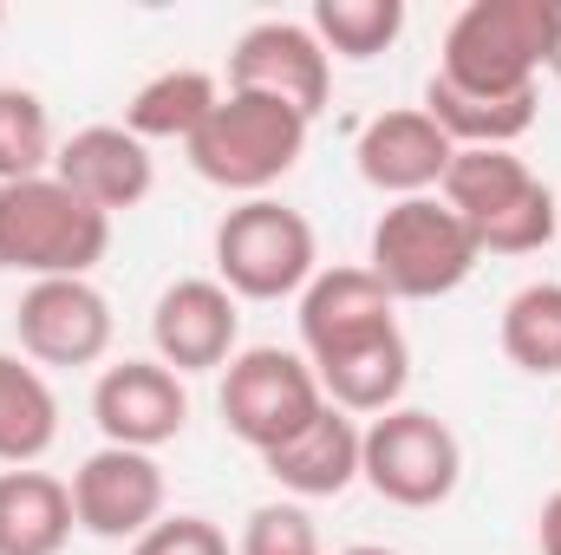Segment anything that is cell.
Segmentation results:
<instances>
[{
    "instance_id": "6da1fadb",
    "label": "cell",
    "mask_w": 561,
    "mask_h": 555,
    "mask_svg": "<svg viewBox=\"0 0 561 555\" xmlns=\"http://www.w3.org/2000/svg\"><path fill=\"white\" fill-rule=\"evenodd\" d=\"M561 53V0H470L444 33V79L463 92H536V72Z\"/></svg>"
},
{
    "instance_id": "7a4b0ae2",
    "label": "cell",
    "mask_w": 561,
    "mask_h": 555,
    "mask_svg": "<svg viewBox=\"0 0 561 555\" xmlns=\"http://www.w3.org/2000/svg\"><path fill=\"white\" fill-rule=\"evenodd\" d=\"M112 249V216L72 196L53 170L0 190V269L33 281H85Z\"/></svg>"
},
{
    "instance_id": "3957f363",
    "label": "cell",
    "mask_w": 561,
    "mask_h": 555,
    "mask_svg": "<svg viewBox=\"0 0 561 555\" xmlns=\"http://www.w3.org/2000/svg\"><path fill=\"white\" fill-rule=\"evenodd\" d=\"M196 177L222 183V190H249L262 196L268 183H280L300 150H307V118L280 99H262V92H222V105L203 118V132L183 144Z\"/></svg>"
},
{
    "instance_id": "277c9868",
    "label": "cell",
    "mask_w": 561,
    "mask_h": 555,
    "mask_svg": "<svg viewBox=\"0 0 561 555\" xmlns=\"http://www.w3.org/2000/svg\"><path fill=\"white\" fill-rule=\"evenodd\" d=\"M477 236H470V223L450 209V203H437V196H405V203H392L386 216H379V229H373V275L379 287L392 294V301H437V294H450V287H463V275L477 269Z\"/></svg>"
},
{
    "instance_id": "5b68a950",
    "label": "cell",
    "mask_w": 561,
    "mask_h": 555,
    "mask_svg": "<svg viewBox=\"0 0 561 555\" xmlns=\"http://www.w3.org/2000/svg\"><path fill=\"white\" fill-rule=\"evenodd\" d=\"M216 275L242 301H280L313 281V223L275 196H249L216 223Z\"/></svg>"
},
{
    "instance_id": "8992f818",
    "label": "cell",
    "mask_w": 561,
    "mask_h": 555,
    "mask_svg": "<svg viewBox=\"0 0 561 555\" xmlns=\"http://www.w3.org/2000/svg\"><path fill=\"white\" fill-rule=\"evenodd\" d=\"M359 477L386 503H399V510H437L457 490V477H463L457 431L437 412L392 406V412L373 418V431L359 438Z\"/></svg>"
},
{
    "instance_id": "52a82bcc",
    "label": "cell",
    "mask_w": 561,
    "mask_h": 555,
    "mask_svg": "<svg viewBox=\"0 0 561 555\" xmlns=\"http://www.w3.org/2000/svg\"><path fill=\"white\" fill-rule=\"evenodd\" d=\"M320 412H327V393H320V380H313V366L300 353L249 347L222 373V424L262 457L275 444H287L294 431H307Z\"/></svg>"
},
{
    "instance_id": "ba28073f",
    "label": "cell",
    "mask_w": 561,
    "mask_h": 555,
    "mask_svg": "<svg viewBox=\"0 0 561 555\" xmlns=\"http://www.w3.org/2000/svg\"><path fill=\"white\" fill-rule=\"evenodd\" d=\"M229 92H262V99L294 105L300 118H313V112H327V92H333L327 46L313 39V26L262 20L229 53Z\"/></svg>"
},
{
    "instance_id": "9c48e42d",
    "label": "cell",
    "mask_w": 561,
    "mask_h": 555,
    "mask_svg": "<svg viewBox=\"0 0 561 555\" xmlns=\"http://www.w3.org/2000/svg\"><path fill=\"white\" fill-rule=\"evenodd\" d=\"M72 517L85 536L99 543H138L144 530L163 517V471L150 451H125V444H105L92 451L79 471H72Z\"/></svg>"
},
{
    "instance_id": "30bf717a",
    "label": "cell",
    "mask_w": 561,
    "mask_h": 555,
    "mask_svg": "<svg viewBox=\"0 0 561 555\" xmlns=\"http://www.w3.org/2000/svg\"><path fill=\"white\" fill-rule=\"evenodd\" d=\"M13 320L26 360L39 366H92L112 347V301L92 281H33Z\"/></svg>"
},
{
    "instance_id": "8fae6325",
    "label": "cell",
    "mask_w": 561,
    "mask_h": 555,
    "mask_svg": "<svg viewBox=\"0 0 561 555\" xmlns=\"http://www.w3.org/2000/svg\"><path fill=\"white\" fill-rule=\"evenodd\" d=\"M92 418L105 444L157 451L190 424V393L163 360H125V366H105V380L92 386Z\"/></svg>"
},
{
    "instance_id": "7c38bea8",
    "label": "cell",
    "mask_w": 561,
    "mask_h": 555,
    "mask_svg": "<svg viewBox=\"0 0 561 555\" xmlns=\"http://www.w3.org/2000/svg\"><path fill=\"white\" fill-rule=\"evenodd\" d=\"M236 294L222 281H176L157 294L150 333H157V360L170 373H216L236 353Z\"/></svg>"
},
{
    "instance_id": "4fadbf2b",
    "label": "cell",
    "mask_w": 561,
    "mask_h": 555,
    "mask_svg": "<svg viewBox=\"0 0 561 555\" xmlns=\"http://www.w3.org/2000/svg\"><path fill=\"white\" fill-rule=\"evenodd\" d=\"M53 177H59L72 196H85L92 209H105V216L138 209L144 196H150V183H157L150 150H144L125 125H85L79 138H66L59 157H53Z\"/></svg>"
},
{
    "instance_id": "5bb4252c",
    "label": "cell",
    "mask_w": 561,
    "mask_h": 555,
    "mask_svg": "<svg viewBox=\"0 0 561 555\" xmlns=\"http://www.w3.org/2000/svg\"><path fill=\"white\" fill-rule=\"evenodd\" d=\"M359 177L373 183V190H386V196H424L431 183H444V170H450V157H457V144L444 138L424 112H379L366 132H359Z\"/></svg>"
},
{
    "instance_id": "9a60e30c",
    "label": "cell",
    "mask_w": 561,
    "mask_h": 555,
    "mask_svg": "<svg viewBox=\"0 0 561 555\" xmlns=\"http://www.w3.org/2000/svg\"><path fill=\"white\" fill-rule=\"evenodd\" d=\"M307 366H313L327 406H340L346 418L353 412H392L399 393H405V380H412V347H405V333L392 320V327H379L366 340H346L333 353H313Z\"/></svg>"
},
{
    "instance_id": "2e32d148",
    "label": "cell",
    "mask_w": 561,
    "mask_h": 555,
    "mask_svg": "<svg viewBox=\"0 0 561 555\" xmlns=\"http://www.w3.org/2000/svg\"><path fill=\"white\" fill-rule=\"evenodd\" d=\"M392 320H399L392 294L379 287L373 269H327V275L307 281V294H300V347H307V360L333 353L346 340H366V333H379Z\"/></svg>"
},
{
    "instance_id": "e0dca14e",
    "label": "cell",
    "mask_w": 561,
    "mask_h": 555,
    "mask_svg": "<svg viewBox=\"0 0 561 555\" xmlns=\"http://www.w3.org/2000/svg\"><path fill=\"white\" fill-rule=\"evenodd\" d=\"M359 438L366 431L353 418L340 412V406H327L307 431H294L287 444H275L262 464H268V477H275L280 490H294V497H340L359 477Z\"/></svg>"
},
{
    "instance_id": "ac0fdd59",
    "label": "cell",
    "mask_w": 561,
    "mask_h": 555,
    "mask_svg": "<svg viewBox=\"0 0 561 555\" xmlns=\"http://www.w3.org/2000/svg\"><path fill=\"white\" fill-rule=\"evenodd\" d=\"M72 530V484L46 471H0V555H59Z\"/></svg>"
},
{
    "instance_id": "d6986e66",
    "label": "cell",
    "mask_w": 561,
    "mask_h": 555,
    "mask_svg": "<svg viewBox=\"0 0 561 555\" xmlns=\"http://www.w3.org/2000/svg\"><path fill=\"white\" fill-rule=\"evenodd\" d=\"M424 118L457 144V150H510V144L536 125V92L490 99V92H463V86H450L444 72H431V86H424Z\"/></svg>"
},
{
    "instance_id": "ffe728a7",
    "label": "cell",
    "mask_w": 561,
    "mask_h": 555,
    "mask_svg": "<svg viewBox=\"0 0 561 555\" xmlns=\"http://www.w3.org/2000/svg\"><path fill=\"white\" fill-rule=\"evenodd\" d=\"M437 190H444V203H450V209L470 223V236H477V229H490L503 209H516V203L536 190V177H529V163H523L516 150H457Z\"/></svg>"
},
{
    "instance_id": "44dd1931",
    "label": "cell",
    "mask_w": 561,
    "mask_h": 555,
    "mask_svg": "<svg viewBox=\"0 0 561 555\" xmlns=\"http://www.w3.org/2000/svg\"><path fill=\"white\" fill-rule=\"evenodd\" d=\"M222 105V86L203 72V66H176V72H157L150 86H138V99L125 105V132L138 144L150 138H196L203 118Z\"/></svg>"
},
{
    "instance_id": "7402d4cb",
    "label": "cell",
    "mask_w": 561,
    "mask_h": 555,
    "mask_svg": "<svg viewBox=\"0 0 561 555\" xmlns=\"http://www.w3.org/2000/svg\"><path fill=\"white\" fill-rule=\"evenodd\" d=\"M59 438V406L39 380V366L0 353V464L26 471L33 457H46Z\"/></svg>"
},
{
    "instance_id": "603a6c76",
    "label": "cell",
    "mask_w": 561,
    "mask_h": 555,
    "mask_svg": "<svg viewBox=\"0 0 561 555\" xmlns=\"http://www.w3.org/2000/svg\"><path fill=\"white\" fill-rule=\"evenodd\" d=\"M503 353L523 373H536V380L561 373V287L556 281H536V287L510 294V307H503Z\"/></svg>"
},
{
    "instance_id": "cb8c5ba5",
    "label": "cell",
    "mask_w": 561,
    "mask_h": 555,
    "mask_svg": "<svg viewBox=\"0 0 561 555\" xmlns=\"http://www.w3.org/2000/svg\"><path fill=\"white\" fill-rule=\"evenodd\" d=\"M405 33V0H313V39L340 59H379Z\"/></svg>"
},
{
    "instance_id": "d4e9b609",
    "label": "cell",
    "mask_w": 561,
    "mask_h": 555,
    "mask_svg": "<svg viewBox=\"0 0 561 555\" xmlns=\"http://www.w3.org/2000/svg\"><path fill=\"white\" fill-rule=\"evenodd\" d=\"M53 118L26 86H0V190L46 177L53 163Z\"/></svg>"
},
{
    "instance_id": "484cf974",
    "label": "cell",
    "mask_w": 561,
    "mask_h": 555,
    "mask_svg": "<svg viewBox=\"0 0 561 555\" xmlns=\"http://www.w3.org/2000/svg\"><path fill=\"white\" fill-rule=\"evenodd\" d=\"M242 555H320V530L300 503H262L242 530Z\"/></svg>"
},
{
    "instance_id": "4316f807",
    "label": "cell",
    "mask_w": 561,
    "mask_h": 555,
    "mask_svg": "<svg viewBox=\"0 0 561 555\" xmlns=\"http://www.w3.org/2000/svg\"><path fill=\"white\" fill-rule=\"evenodd\" d=\"M131 555H229V536L209 517H157L131 543Z\"/></svg>"
},
{
    "instance_id": "83f0119b",
    "label": "cell",
    "mask_w": 561,
    "mask_h": 555,
    "mask_svg": "<svg viewBox=\"0 0 561 555\" xmlns=\"http://www.w3.org/2000/svg\"><path fill=\"white\" fill-rule=\"evenodd\" d=\"M542 555H561V490L542 503Z\"/></svg>"
},
{
    "instance_id": "f1b7e54d",
    "label": "cell",
    "mask_w": 561,
    "mask_h": 555,
    "mask_svg": "<svg viewBox=\"0 0 561 555\" xmlns=\"http://www.w3.org/2000/svg\"><path fill=\"white\" fill-rule=\"evenodd\" d=\"M340 555H399V550H373V543H359V550H340Z\"/></svg>"
},
{
    "instance_id": "f546056e",
    "label": "cell",
    "mask_w": 561,
    "mask_h": 555,
    "mask_svg": "<svg viewBox=\"0 0 561 555\" xmlns=\"http://www.w3.org/2000/svg\"><path fill=\"white\" fill-rule=\"evenodd\" d=\"M556 79H561V53H556Z\"/></svg>"
},
{
    "instance_id": "4dcf8cb0",
    "label": "cell",
    "mask_w": 561,
    "mask_h": 555,
    "mask_svg": "<svg viewBox=\"0 0 561 555\" xmlns=\"http://www.w3.org/2000/svg\"><path fill=\"white\" fill-rule=\"evenodd\" d=\"M0 20H7V13H0Z\"/></svg>"
},
{
    "instance_id": "1f68e13d",
    "label": "cell",
    "mask_w": 561,
    "mask_h": 555,
    "mask_svg": "<svg viewBox=\"0 0 561 555\" xmlns=\"http://www.w3.org/2000/svg\"><path fill=\"white\" fill-rule=\"evenodd\" d=\"M556 203H561V196H556Z\"/></svg>"
}]
</instances>
